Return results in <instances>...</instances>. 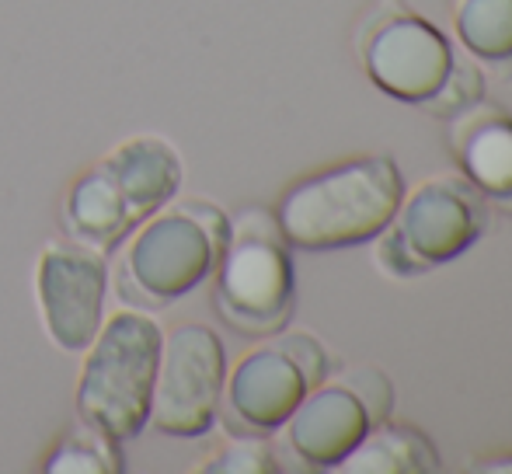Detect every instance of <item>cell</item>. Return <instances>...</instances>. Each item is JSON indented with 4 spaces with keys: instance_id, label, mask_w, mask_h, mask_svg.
Masks as SVG:
<instances>
[{
    "instance_id": "obj_1",
    "label": "cell",
    "mask_w": 512,
    "mask_h": 474,
    "mask_svg": "<svg viewBox=\"0 0 512 474\" xmlns=\"http://www.w3.org/2000/svg\"><path fill=\"white\" fill-rule=\"evenodd\" d=\"M182 175V157L168 140L133 136L70 182L60 206L63 231L108 255L178 196Z\"/></svg>"
},
{
    "instance_id": "obj_2",
    "label": "cell",
    "mask_w": 512,
    "mask_h": 474,
    "mask_svg": "<svg viewBox=\"0 0 512 474\" xmlns=\"http://www.w3.org/2000/svg\"><path fill=\"white\" fill-rule=\"evenodd\" d=\"M405 178L394 157L373 154L300 178L276 206L290 248L335 251L373 241L398 213Z\"/></svg>"
},
{
    "instance_id": "obj_3",
    "label": "cell",
    "mask_w": 512,
    "mask_h": 474,
    "mask_svg": "<svg viewBox=\"0 0 512 474\" xmlns=\"http://www.w3.org/2000/svg\"><path fill=\"white\" fill-rule=\"evenodd\" d=\"M230 220L206 199H171L147 217L122 251L119 293L129 304L164 307L189 297L213 276Z\"/></svg>"
},
{
    "instance_id": "obj_4",
    "label": "cell",
    "mask_w": 512,
    "mask_h": 474,
    "mask_svg": "<svg viewBox=\"0 0 512 474\" xmlns=\"http://www.w3.org/2000/svg\"><path fill=\"white\" fill-rule=\"evenodd\" d=\"M164 332L147 311H119L102 321L95 342L84 349L77 380V415L84 426L115 443H129L150 426L157 363Z\"/></svg>"
},
{
    "instance_id": "obj_5",
    "label": "cell",
    "mask_w": 512,
    "mask_h": 474,
    "mask_svg": "<svg viewBox=\"0 0 512 474\" xmlns=\"http://www.w3.org/2000/svg\"><path fill=\"white\" fill-rule=\"evenodd\" d=\"M213 272V307L234 332L276 335L290 325L297 276L276 217L244 210L230 220L227 244Z\"/></svg>"
},
{
    "instance_id": "obj_6",
    "label": "cell",
    "mask_w": 512,
    "mask_h": 474,
    "mask_svg": "<svg viewBox=\"0 0 512 474\" xmlns=\"http://www.w3.org/2000/svg\"><path fill=\"white\" fill-rule=\"evenodd\" d=\"M481 227L485 213L478 189L467 178H425L401 196L394 220L377 234L373 258L391 276H415L464 255L478 241Z\"/></svg>"
},
{
    "instance_id": "obj_7",
    "label": "cell",
    "mask_w": 512,
    "mask_h": 474,
    "mask_svg": "<svg viewBox=\"0 0 512 474\" xmlns=\"http://www.w3.org/2000/svg\"><path fill=\"white\" fill-rule=\"evenodd\" d=\"M328 377V356L310 335L293 332L255 346L223 380V422L234 433L272 436L293 408Z\"/></svg>"
},
{
    "instance_id": "obj_8",
    "label": "cell",
    "mask_w": 512,
    "mask_h": 474,
    "mask_svg": "<svg viewBox=\"0 0 512 474\" xmlns=\"http://www.w3.org/2000/svg\"><path fill=\"white\" fill-rule=\"evenodd\" d=\"M227 380V353L209 325H178L164 335L150 426L161 436L196 440L213 429Z\"/></svg>"
},
{
    "instance_id": "obj_9",
    "label": "cell",
    "mask_w": 512,
    "mask_h": 474,
    "mask_svg": "<svg viewBox=\"0 0 512 474\" xmlns=\"http://www.w3.org/2000/svg\"><path fill=\"white\" fill-rule=\"evenodd\" d=\"M391 415V384L377 370L349 380H331L307 391V398L283 422V443L304 468L335 471L349 450L370 433L373 422Z\"/></svg>"
},
{
    "instance_id": "obj_10",
    "label": "cell",
    "mask_w": 512,
    "mask_h": 474,
    "mask_svg": "<svg viewBox=\"0 0 512 474\" xmlns=\"http://www.w3.org/2000/svg\"><path fill=\"white\" fill-rule=\"evenodd\" d=\"M35 297L49 342L63 353H84L105 321V255L81 241H53L39 255Z\"/></svg>"
},
{
    "instance_id": "obj_11",
    "label": "cell",
    "mask_w": 512,
    "mask_h": 474,
    "mask_svg": "<svg viewBox=\"0 0 512 474\" xmlns=\"http://www.w3.org/2000/svg\"><path fill=\"white\" fill-rule=\"evenodd\" d=\"M370 81L398 102H432L453 77V49L436 25L418 14H394L363 49Z\"/></svg>"
},
{
    "instance_id": "obj_12",
    "label": "cell",
    "mask_w": 512,
    "mask_h": 474,
    "mask_svg": "<svg viewBox=\"0 0 512 474\" xmlns=\"http://www.w3.org/2000/svg\"><path fill=\"white\" fill-rule=\"evenodd\" d=\"M460 122L464 126L457 129V161L464 178L481 196L512 213V119L481 112Z\"/></svg>"
},
{
    "instance_id": "obj_13",
    "label": "cell",
    "mask_w": 512,
    "mask_h": 474,
    "mask_svg": "<svg viewBox=\"0 0 512 474\" xmlns=\"http://www.w3.org/2000/svg\"><path fill=\"white\" fill-rule=\"evenodd\" d=\"M335 471L342 474H429L439 471V454L418 429L373 422L370 433L349 450Z\"/></svg>"
},
{
    "instance_id": "obj_14",
    "label": "cell",
    "mask_w": 512,
    "mask_h": 474,
    "mask_svg": "<svg viewBox=\"0 0 512 474\" xmlns=\"http://www.w3.org/2000/svg\"><path fill=\"white\" fill-rule=\"evenodd\" d=\"M453 28L464 49H471L478 60H512V0H457Z\"/></svg>"
},
{
    "instance_id": "obj_15",
    "label": "cell",
    "mask_w": 512,
    "mask_h": 474,
    "mask_svg": "<svg viewBox=\"0 0 512 474\" xmlns=\"http://www.w3.org/2000/svg\"><path fill=\"white\" fill-rule=\"evenodd\" d=\"M49 474L63 471V474H115L122 471V454L119 443L108 440L105 433L84 426L74 429L70 436H63L60 447L49 454V461L42 464Z\"/></svg>"
},
{
    "instance_id": "obj_16",
    "label": "cell",
    "mask_w": 512,
    "mask_h": 474,
    "mask_svg": "<svg viewBox=\"0 0 512 474\" xmlns=\"http://www.w3.org/2000/svg\"><path fill=\"white\" fill-rule=\"evenodd\" d=\"M199 471L206 474H269L279 471L276 450L269 447L265 436H248L234 433V440L227 447H220L216 454H209V461Z\"/></svg>"
},
{
    "instance_id": "obj_17",
    "label": "cell",
    "mask_w": 512,
    "mask_h": 474,
    "mask_svg": "<svg viewBox=\"0 0 512 474\" xmlns=\"http://www.w3.org/2000/svg\"><path fill=\"white\" fill-rule=\"evenodd\" d=\"M474 471H478V474H512V457H506V461H485V464H474Z\"/></svg>"
}]
</instances>
